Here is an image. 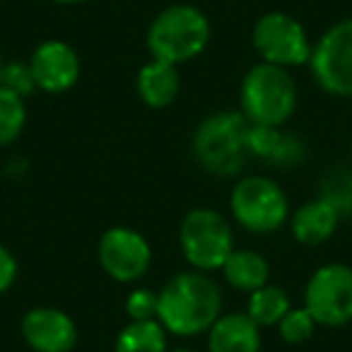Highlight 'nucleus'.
<instances>
[{"mask_svg":"<svg viewBox=\"0 0 352 352\" xmlns=\"http://www.w3.org/2000/svg\"><path fill=\"white\" fill-rule=\"evenodd\" d=\"M314 318L307 309H294V311H287L280 321V333L287 342H302L307 338H311L314 333Z\"/></svg>","mask_w":352,"mask_h":352,"instance_id":"20","label":"nucleus"},{"mask_svg":"<svg viewBox=\"0 0 352 352\" xmlns=\"http://www.w3.org/2000/svg\"><path fill=\"white\" fill-rule=\"evenodd\" d=\"M232 212L251 232H273L287 217V198L278 184L251 176L234 186Z\"/></svg>","mask_w":352,"mask_h":352,"instance_id":"5","label":"nucleus"},{"mask_svg":"<svg viewBox=\"0 0 352 352\" xmlns=\"http://www.w3.org/2000/svg\"><path fill=\"white\" fill-rule=\"evenodd\" d=\"M311 68L323 89L352 97V17L338 22L311 51Z\"/></svg>","mask_w":352,"mask_h":352,"instance_id":"8","label":"nucleus"},{"mask_svg":"<svg viewBox=\"0 0 352 352\" xmlns=\"http://www.w3.org/2000/svg\"><path fill=\"white\" fill-rule=\"evenodd\" d=\"M171 352H191V350H184V347H182V350H171Z\"/></svg>","mask_w":352,"mask_h":352,"instance_id":"25","label":"nucleus"},{"mask_svg":"<svg viewBox=\"0 0 352 352\" xmlns=\"http://www.w3.org/2000/svg\"><path fill=\"white\" fill-rule=\"evenodd\" d=\"M126 309L133 321H152V316H157V297L150 289H135L128 297Z\"/></svg>","mask_w":352,"mask_h":352,"instance_id":"21","label":"nucleus"},{"mask_svg":"<svg viewBox=\"0 0 352 352\" xmlns=\"http://www.w3.org/2000/svg\"><path fill=\"white\" fill-rule=\"evenodd\" d=\"M307 311L323 326H342L352 318V270L333 263L316 270L307 287Z\"/></svg>","mask_w":352,"mask_h":352,"instance_id":"7","label":"nucleus"},{"mask_svg":"<svg viewBox=\"0 0 352 352\" xmlns=\"http://www.w3.org/2000/svg\"><path fill=\"white\" fill-rule=\"evenodd\" d=\"M258 323L244 314L222 316L210 326V352H258Z\"/></svg>","mask_w":352,"mask_h":352,"instance_id":"13","label":"nucleus"},{"mask_svg":"<svg viewBox=\"0 0 352 352\" xmlns=\"http://www.w3.org/2000/svg\"><path fill=\"white\" fill-rule=\"evenodd\" d=\"M166 340L155 321H133L116 340V352H164Z\"/></svg>","mask_w":352,"mask_h":352,"instance_id":"17","label":"nucleus"},{"mask_svg":"<svg viewBox=\"0 0 352 352\" xmlns=\"http://www.w3.org/2000/svg\"><path fill=\"white\" fill-rule=\"evenodd\" d=\"M0 75H3V65H0Z\"/></svg>","mask_w":352,"mask_h":352,"instance_id":"26","label":"nucleus"},{"mask_svg":"<svg viewBox=\"0 0 352 352\" xmlns=\"http://www.w3.org/2000/svg\"><path fill=\"white\" fill-rule=\"evenodd\" d=\"M222 268H225V278L230 280V285L249 289V292L261 289L268 280V263L254 251H232Z\"/></svg>","mask_w":352,"mask_h":352,"instance_id":"16","label":"nucleus"},{"mask_svg":"<svg viewBox=\"0 0 352 352\" xmlns=\"http://www.w3.org/2000/svg\"><path fill=\"white\" fill-rule=\"evenodd\" d=\"M289 311V299L285 289L280 287H261L251 294L249 302V316L261 326L283 321V316Z\"/></svg>","mask_w":352,"mask_h":352,"instance_id":"18","label":"nucleus"},{"mask_svg":"<svg viewBox=\"0 0 352 352\" xmlns=\"http://www.w3.org/2000/svg\"><path fill=\"white\" fill-rule=\"evenodd\" d=\"M294 82L280 65L263 63L249 70L241 87L244 113L254 126L275 128L294 111Z\"/></svg>","mask_w":352,"mask_h":352,"instance_id":"4","label":"nucleus"},{"mask_svg":"<svg viewBox=\"0 0 352 352\" xmlns=\"http://www.w3.org/2000/svg\"><path fill=\"white\" fill-rule=\"evenodd\" d=\"M25 102L10 87L0 85V147L12 142L25 128Z\"/></svg>","mask_w":352,"mask_h":352,"instance_id":"19","label":"nucleus"},{"mask_svg":"<svg viewBox=\"0 0 352 352\" xmlns=\"http://www.w3.org/2000/svg\"><path fill=\"white\" fill-rule=\"evenodd\" d=\"M254 46L273 65H302L311 56L307 32L285 12H270L256 22Z\"/></svg>","mask_w":352,"mask_h":352,"instance_id":"9","label":"nucleus"},{"mask_svg":"<svg viewBox=\"0 0 352 352\" xmlns=\"http://www.w3.org/2000/svg\"><path fill=\"white\" fill-rule=\"evenodd\" d=\"M182 246L186 258L196 268H220L232 254L230 225L215 210L188 212L182 225Z\"/></svg>","mask_w":352,"mask_h":352,"instance_id":"6","label":"nucleus"},{"mask_svg":"<svg viewBox=\"0 0 352 352\" xmlns=\"http://www.w3.org/2000/svg\"><path fill=\"white\" fill-rule=\"evenodd\" d=\"M138 92L145 99V104L155 109H162L174 102L179 92V73L176 65L164 63V60H152L150 65L140 70L138 75Z\"/></svg>","mask_w":352,"mask_h":352,"instance_id":"14","label":"nucleus"},{"mask_svg":"<svg viewBox=\"0 0 352 352\" xmlns=\"http://www.w3.org/2000/svg\"><path fill=\"white\" fill-rule=\"evenodd\" d=\"M34 82L46 92H65L78 82L80 60L78 54L63 41H46L34 51L30 60Z\"/></svg>","mask_w":352,"mask_h":352,"instance_id":"11","label":"nucleus"},{"mask_svg":"<svg viewBox=\"0 0 352 352\" xmlns=\"http://www.w3.org/2000/svg\"><path fill=\"white\" fill-rule=\"evenodd\" d=\"M56 3H80V0H56Z\"/></svg>","mask_w":352,"mask_h":352,"instance_id":"24","label":"nucleus"},{"mask_svg":"<svg viewBox=\"0 0 352 352\" xmlns=\"http://www.w3.org/2000/svg\"><path fill=\"white\" fill-rule=\"evenodd\" d=\"M196 157L215 174H234L251 150V126L241 113L210 116L196 133Z\"/></svg>","mask_w":352,"mask_h":352,"instance_id":"3","label":"nucleus"},{"mask_svg":"<svg viewBox=\"0 0 352 352\" xmlns=\"http://www.w3.org/2000/svg\"><path fill=\"white\" fill-rule=\"evenodd\" d=\"M99 263L113 280L131 283L150 265V246L138 232L113 227L99 241Z\"/></svg>","mask_w":352,"mask_h":352,"instance_id":"10","label":"nucleus"},{"mask_svg":"<svg viewBox=\"0 0 352 352\" xmlns=\"http://www.w3.org/2000/svg\"><path fill=\"white\" fill-rule=\"evenodd\" d=\"M22 333L36 352H68L78 340L73 318L58 309H32L22 321Z\"/></svg>","mask_w":352,"mask_h":352,"instance_id":"12","label":"nucleus"},{"mask_svg":"<svg viewBox=\"0 0 352 352\" xmlns=\"http://www.w3.org/2000/svg\"><path fill=\"white\" fill-rule=\"evenodd\" d=\"M338 225V210L328 201H316L299 208L294 215V236L304 244H321L333 234Z\"/></svg>","mask_w":352,"mask_h":352,"instance_id":"15","label":"nucleus"},{"mask_svg":"<svg viewBox=\"0 0 352 352\" xmlns=\"http://www.w3.org/2000/svg\"><path fill=\"white\" fill-rule=\"evenodd\" d=\"M220 311V289L201 273L176 275L157 297V316L176 336L210 328Z\"/></svg>","mask_w":352,"mask_h":352,"instance_id":"1","label":"nucleus"},{"mask_svg":"<svg viewBox=\"0 0 352 352\" xmlns=\"http://www.w3.org/2000/svg\"><path fill=\"white\" fill-rule=\"evenodd\" d=\"M0 80H6V87H10L12 92H17L22 97V94H30L32 87H34V75H32L30 68H22L20 63H12L8 65V68H3V75H0Z\"/></svg>","mask_w":352,"mask_h":352,"instance_id":"22","label":"nucleus"},{"mask_svg":"<svg viewBox=\"0 0 352 352\" xmlns=\"http://www.w3.org/2000/svg\"><path fill=\"white\" fill-rule=\"evenodd\" d=\"M15 275H17V261L12 258V254L6 246H0V292H6L15 283Z\"/></svg>","mask_w":352,"mask_h":352,"instance_id":"23","label":"nucleus"},{"mask_svg":"<svg viewBox=\"0 0 352 352\" xmlns=\"http://www.w3.org/2000/svg\"><path fill=\"white\" fill-rule=\"evenodd\" d=\"M208 36L210 25L201 10L191 6H174L155 17L147 32V46L155 60L176 65L201 54Z\"/></svg>","mask_w":352,"mask_h":352,"instance_id":"2","label":"nucleus"}]
</instances>
